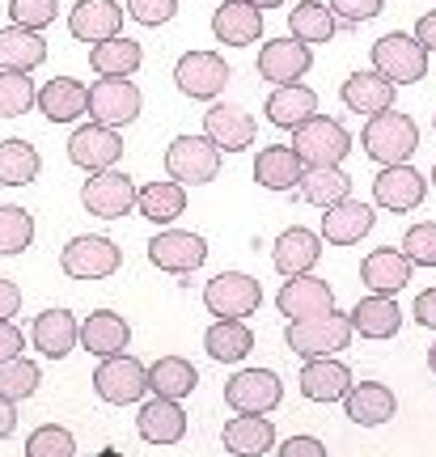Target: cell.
<instances>
[{
  "mask_svg": "<svg viewBox=\"0 0 436 457\" xmlns=\"http://www.w3.org/2000/svg\"><path fill=\"white\" fill-rule=\"evenodd\" d=\"M212 34L225 47H250V43H259L263 34V9L246 4V0H225L212 13Z\"/></svg>",
  "mask_w": 436,
  "mask_h": 457,
  "instance_id": "obj_23",
  "label": "cell"
},
{
  "mask_svg": "<svg viewBox=\"0 0 436 457\" xmlns=\"http://www.w3.org/2000/svg\"><path fill=\"white\" fill-rule=\"evenodd\" d=\"M77 343H81L85 352H94V356H114V352H123L131 343V327H128V318H119L111 310H97L81 322Z\"/></svg>",
  "mask_w": 436,
  "mask_h": 457,
  "instance_id": "obj_30",
  "label": "cell"
},
{
  "mask_svg": "<svg viewBox=\"0 0 436 457\" xmlns=\"http://www.w3.org/2000/svg\"><path fill=\"white\" fill-rule=\"evenodd\" d=\"M423 191H428V182L415 165H382V174L373 179V199L390 208V212H411V208H420L423 204Z\"/></svg>",
  "mask_w": 436,
  "mask_h": 457,
  "instance_id": "obj_18",
  "label": "cell"
},
{
  "mask_svg": "<svg viewBox=\"0 0 436 457\" xmlns=\"http://www.w3.org/2000/svg\"><path fill=\"white\" fill-rule=\"evenodd\" d=\"M415 318H420V327H432L436 330V288L415 296Z\"/></svg>",
  "mask_w": 436,
  "mask_h": 457,
  "instance_id": "obj_54",
  "label": "cell"
},
{
  "mask_svg": "<svg viewBox=\"0 0 436 457\" xmlns=\"http://www.w3.org/2000/svg\"><path fill=\"white\" fill-rule=\"evenodd\" d=\"M34 106L47 114L51 123H77L81 114H89V85H81L77 77H51L34 94Z\"/></svg>",
  "mask_w": 436,
  "mask_h": 457,
  "instance_id": "obj_20",
  "label": "cell"
},
{
  "mask_svg": "<svg viewBox=\"0 0 436 457\" xmlns=\"http://www.w3.org/2000/svg\"><path fill=\"white\" fill-rule=\"evenodd\" d=\"M55 13H60L55 0H9V21L26 26V30H47Z\"/></svg>",
  "mask_w": 436,
  "mask_h": 457,
  "instance_id": "obj_48",
  "label": "cell"
},
{
  "mask_svg": "<svg viewBox=\"0 0 436 457\" xmlns=\"http://www.w3.org/2000/svg\"><path fill=\"white\" fill-rule=\"evenodd\" d=\"M343 411H348L352 424L377 428L398 411V403H394V390L382 381H352V390L343 394Z\"/></svg>",
  "mask_w": 436,
  "mask_h": 457,
  "instance_id": "obj_25",
  "label": "cell"
},
{
  "mask_svg": "<svg viewBox=\"0 0 436 457\" xmlns=\"http://www.w3.org/2000/svg\"><path fill=\"white\" fill-rule=\"evenodd\" d=\"M221 441L233 457H263L275 445V428L267 415H238V420L225 424Z\"/></svg>",
  "mask_w": 436,
  "mask_h": 457,
  "instance_id": "obj_36",
  "label": "cell"
},
{
  "mask_svg": "<svg viewBox=\"0 0 436 457\" xmlns=\"http://www.w3.org/2000/svg\"><path fill=\"white\" fill-rule=\"evenodd\" d=\"M77 318L68 310H47V313H38L34 318V327H30V339L34 347L43 352V356L51 360H64L72 347H77Z\"/></svg>",
  "mask_w": 436,
  "mask_h": 457,
  "instance_id": "obj_37",
  "label": "cell"
},
{
  "mask_svg": "<svg viewBox=\"0 0 436 457\" xmlns=\"http://www.w3.org/2000/svg\"><path fill=\"white\" fill-rule=\"evenodd\" d=\"M38 170H43V157L30 140H17V136L0 140V182L4 187H26L38 179Z\"/></svg>",
  "mask_w": 436,
  "mask_h": 457,
  "instance_id": "obj_41",
  "label": "cell"
},
{
  "mask_svg": "<svg viewBox=\"0 0 436 457\" xmlns=\"http://www.w3.org/2000/svg\"><path fill=\"white\" fill-rule=\"evenodd\" d=\"M301 174H306V162L297 157L292 145H267L255 157V182L267 191H292L301 182Z\"/></svg>",
  "mask_w": 436,
  "mask_h": 457,
  "instance_id": "obj_28",
  "label": "cell"
},
{
  "mask_svg": "<svg viewBox=\"0 0 436 457\" xmlns=\"http://www.w3.org/2000/svg\"><path fill=\"white\" fill-rule=\"evenodd\" d=\"M292 148L306 165H340L352 153V136H348L340 119L314 114L301 128H292Z\"/></svg>",
  "mask_w": 436,
  "mask_h": 457,
  "instance_id": "obj_3",
  "label": "cell"
},
{
  "mask_svg": "<svg viewBox=\"0 0 436 457\" xmlns=\"http://www.w3.org/2000/svg\"><path fill=\"white\" fill-rule=\"evenodd\" d=\"M348 322H352V330L365 335V339H390V335H398V327H403V310H398L394 296L373 293L348 313Z\"/></svg>",
  "mask_w": 436,
  "mask_h": 457,
  "instance_id": "obj_32",
  "label": "cell"
},
{
  "mask_svg": "<svg viewBox=\"0 0 436 457\" xmlns=\"http://www.w3.org/2000/svg\"><path fill=\"white\" fill-rule=\"evenodd\" d=\"M13 356H21V330H17L9 318H0V364Z\"/></svg>",
  "mask_w": 436,
  "mask_h": 457,
  "instance_id": "obj_52",
  "label": "cell"
},
{
  "mask_svg": "<svg viewBox=\"0 0 436 457\" xmlns=\"http://www.w3.org/2000/svg\"><path fill=\"white\" fill-rule=\"evenodd\" d=\"M340 98L348 111L356 114H377V111H390L394 106V81L390 77H382L377 68L373 72H352L348 81H343Z\"/></svg>",
  "mask_w": 436,
  "mask_h": 457,
  "instance_id": "obj_31",
  "label": "cell"
},
{
  "mask_svg": "<svg viewBox=\"0 0 436 457\" xmlns=\"http://www.w3.org/2000/svg\"><path fill=\"white\" fill-rule=\"evenodd\" d=\"M373 68L390 77L394 85H411V81H423V72H428V51L415 34H403L394 30L386 38H377L373 43Z\"/></svg>",
  "mask_w": 436,
  "mask_h": 457,
  "instance_id": "obj_5",
  "label": "cell"
},
{
  "mask_svg": "<svg viewBox=\"0 0 436 457\" xmlns=\"http://www.w3.org/2000/svg\"><path fill=\"white\" fill-rule=\"evenodd\" d=\"M119 245L111 237H102V233H81V237H72L64 245V254H60V267H64V276L72 279H106L119 271Z\"/></svg>",
  "mask_w": 436,
  "mask_h": 457,
  "instance_id": "obj_8",
  "label": "cell"
},
{
  "mask_svg": "<svg viewBox=\"0 0 436 457\" xmlns=\"http://www.w3.org/2000/svg\"><path fill=\"white\" fill-rule=\"evenodd\" d=\"M140 64H145V47L136 38H128V34H111V38L94 43V51H89V68L97 77H131Z\"/></svg>",
  "mask_w": 436,
  "mask_h": 457,
  "instance_id": "obj_34",
  "label": "cell"
},
{
  "mask_svg": "<svg viewBox=\"0 0 436 457\" xmlns=\"http://www.w3.org/2000/svg\"><path fill=\"white\" fill-rule=\"evenodd\" d=\"M148 259H153V267H162L170 276H191L208 259V242L199 233H191V228H165V233H157L148 242Z\"/></svg>",
  "mask_w": 436,
  "mask_h": 457,
  "instance_id": "obj_13",
  "label": "cell"
},
{
  "mask_svg": "<svg viewBox=\"0 0 436 457\" xmlns=\"http://www.w3.org/2000/svg\"><path fill=\"white\" fill-rule=\"evenodd\" d=\"M136 432L145 436L148 445H178L187 436V411L178 407L174 398H148L140 415H136Z\"/></svg>",
  "mask_w": 436,
  "mask_h": 457,
  "instance_id": "obj_24",
  "label": "cell"
},
{
  "mask_svg": "<svg viewBox=\"0 0 436 457\" xmlns=\"http://www.w3.org/2000/svg\"><path fill=\"white\" fill-rule=\"evenodd\" d=\"M229 77L233 72H229L225 55H216V51H187L174 64V85L195 102H216L225 94Z\"/></svg>",
  "mask_w": 436,
  "mask_h": 457,
  "instance_id": "obj_6",
  "label": "cell"
},
{
  "mask_svg": "<svg viewBox=\"0 0 436 457\" xmlns=\"http://www.w3.org/2000/svg\"><path fill=\"white\" fill-rule=\"evenodd\" d=\"M204 136L221 153H242V148L255 145L259 128H255V114L238 106V102H212L204 111Z\"/></svg>",
  "mask_w": 436,
  "mask_h": 457,
  "instance_id": "obj_15",
  "label": "cell"
},
{
  "mask_svg": "<svg viewBox=\"0 0 436 457\" xmlns=\"http://www.w3.org/2000/svg\"><path fill=\"white\" fill-rule=\"evenodd\" d=\"M123 13H128L131 21H140V26H165V21L178 13V0H128Z\"/></svg>",
  "mask_w": 436,
  "mask_h": 457,
  "instance_id": "obj_49",
  "label": "cell"
},
{
  "mask_svg": "<svg viewBox=\"0 0 436 457\" xmlns=\"http://www.w3.org/2000/svg\"><path fill=\"white\" fill-rule=\"evenodd\" d=\"M17 428V403H9V398H0V441L9 436Z\"/></svg>",
  "mask_w": 436,
  "mask_h": 457,
  "instance_id": "obj_56",
  "label": "cell"
},
{
  "mask_svg": "<svg viewBox=\"0 0 436 457\" xmlns=\"http://www.w3.org/2000/svg\"><path fill=\"white\" fill-rule=\"evenodd\" d=\"M263 111H267V119H272L275 128H301L306 119H314L318 114V94L309 89V85L301 81H289V85H275L272 94H267V102H263Z\"/></svg>",
  "mask_w": 436,
  "mask_h": 457,
  "instance_id": "obj_26",
  "label": "cell"
},
{
  "mask_svg": "<svg viewBox=\"0 0 436 457\" xmlns=\"http://www.w3.org/2000/svg\"><path fill=\"white\" fill-rule=\"evenodd\" d=\"M275 305L280 313L289 318V322H301V318H318V313H331L335 310V288L318 276H289L284 279V288L275 296Z\"/></svg>",
  "mask_w": 436,
  "mask_h": 457,
  "instance_id": "obj_16",
  "label": "cell"
},
{
  "mask_svg": "<svg viewBox=\"0 0 436 457\" xmlns=\"http://www.w3.org/2000/svg\"><path fill=\"white\" fill-rule=\"evenodd\" d=\"M119 157H123V136H119V128H106V123H94V119H89L85 128H77L68 136V162L89 170V174L111 170Z\"/></svg>",
  "mask_w": 436,
  "mask_h": 457,
  "instance_id": "obj_14",
  "label": "cell"
},
{
  "mask_svg": "<svg viewBox=\"0 0 436 457\" xmlns=\"http://www.w3.org/2000/svg\"><path fill=\"white\" fill-rule=\"evenodd\" d=\"M94 390L102 403H114V407H128L140 394L148 390V369L128 352H114V356H102L94 373Z\"/></svg>",
  "mask_w": 436,
  "mask_h": 457,
  "instance_id": "obj_7",
  "label": "cell"
},
{
  "mask_svg": "<svg viewBox=\"0 0 436 457\" xmlns=\"http://www.w3.org/2000/svg\"><path fill=\"white\" fill-rule=\"evenodd\" d=\"M331 13H340L343 21H369L382 13V0H326Z\"/></svg>",
  "mask_w": 436,
  "mask_h": 457,
  "instance_id": "obj_50",
  "label": "cell"
},
{
  "mask_svg": "<svg viewBox=\"0 0 436 457\" xmlns=\"http://www.w3.org/2000/svg\"><path fill=\"white\" fill-rule=\"evenodd\" d=\"M34 81L30 72H13V68H0V119H17L34 106Z\"/></svg>",
  "mask_w": 436,
  "mask_h": 457,
  "instance_id": "obj_44",
  "label": "cell"
},
{
  "mask_svg": "<svg viewBox=\"0 0 436 457\" xmlns=\"http://www.w3.org/2000/svg\"><path fill=\"white\" fill-rule=\"evenodd\" d=\"M81 204L85 212L102 216V220H119V216H128L131 208H136V182H131V174H123V170H97V174H89L81 187Z\"/></svg>",
  "mask_w": 436,
  "mask_h": 457,
  "instance_id": "obj_10",
  "label": "cell"
},
{
  "mask_svg": "<svg viewBox=\"0 0 436 457\" xmlns=\"http://www.w3.org/2000/svg\"><path fill=\"white\" fill-rule=\"evenodd\" d=\"M318 259H323V233H314V228L292 225L272 245V262L280 276H306Z\"/></svg>",
  "mask_w": 436,
  "mask_h": 457,
  "instance_id": "obj_21",
  "label": "cell"
},
{
  "mask_svg": "<svg viewBox=\"0 0 436 457\" xmlns=\"http://www.w3.org/2000/svg\"><path fill=\"white\" fill-rule=\"evenodd\" d=\"M415 38L423 43V51H436V9H428V13L415 21Z\"/></svg>",
  "mask_w": 436,
  "mask_h": 457,
  "instance_id": "obj_55",
  "label": "cell"
},
{
  "mask_svg": "<svg viewBox=\"0 0 436 457\" xmlns=\"http://www.w3.org/2000/svg\"><path fill=\"white\" fill-rule=\"evenodd\" d=\"M165 174L182 187H204L221 174V148L208 136H174L165 148Z\"/></svg>",
  "mask_w": 436,
  "mask_h": 457,
  "instance_id": "obj_2",
  "label": "cell"
},
{
  "mask_svg": "<svg viewBox=\"0 0 436 457\" xmlns=\"http://www.w3.org/2000/svg\"><path fill=\"white\" fill-rule=\"evenodd\" d=\"M373 208L365 204V199H340V204H331V208H323V242L331 245H356L365 233L373 228Z\"/></svg>",
  "mask_w": 436,
  "mask_h": 457,
  "instance_id": "obj_22",
  "label": "cell"
},
{
  "mask_svg": "<svg viewBox=\"0 0 436 457\" xmlns=\"http://www.w3.org/2000/svg\"><path fill=\"white\" fill-rule=\"evenodd\" d=\"M309 64H314V51H309V43L292 38V34L272 38V43H263V47H259V77H263V81H272V85L301 81V77L309 72Z\"/></svg>",
  "mask_w": 436,
  "mask_h": 457,
  "instance_id": "obj_17",
  "label": "cell"
},
{
  "mask_svg": "<svg viewBox=\"0 0 436 457\" xmlns=\"http://www.w3.org/2000/svg\"><path fill=\"white\" fill-rule=\"evenodd\" d=\"M246 4H255V9H275V4H284V0H246Z\"/></svg>",
  "mask_w": 436,
  "mask_h": 457,
  "instance_id": "obj_57",
  "label": "cell"
},
{
  "mask_svg": "<svg viewBox=\"0 0 436 457\" xmlns=\"http://www.w3.org/2000/svg\"><path fill=\"white\" fill-rule=\"evenodd\" d=\"M289 347L297 352V356H335V352H343L348 347V339H352V322L343 318V313H318V318H301V322H289Z\"/></svg>",
  "mask_w": 436,
  "mask_h": 457,
  "instance_id": "obj_4",
  "label": "cell"
},
{
  "mask_svg": "<svg viewBox=\"0 0 436 457\" xmlns=\"http://www.w3.org/2000/svg\"><path fill=\"white\" fill-rule=\"evenodd\" d=\"M289 34L301 43H331L335 38V13L326 0H301L289 9Z\"/></svg>",
  "mask_w": 436,
  "mask_h": 457,
  "instance_id": "obj_42",
  "label": "cell"
},
{
  "mask_svg": "<svg viewBox=\"0 0 436 457\" xmlns=\"http://www.w3.org/2000/svg\"><path fill=\"white\" fill-rule=\"evenodd\" d=\"M428 364H432V373H436V343H432V352H428Z\"/></svg>",
  "mask_w": 436,
  "mask_h": 457,
  "instance_id": "obj_58",
  "label": "cell"
},
{
  "mask_svg": "<svg viewBox=\"0 0 436 457\" xmlns=\"http://www.w3.org/2000/svg\"><path fill=\"white\" fill-rule=\"evenodd\" d=\"M352 390V369L340 364V360L331 356H314L306 360V369H301V394L314 398V403H335L343 394Z\"/></svg>",
  "mask_w": 436,
  "mask_h": 457,
  "instance_id": "obj_29",
  "label": "cell"
},
{
  "mask_svg": "<svg viewBox=\"0 0 436 457\" xmlns=\"http://www.w3.org/2000/svg\"><path fill=\"white\" fill-rule=\"evenodd\" d=\"M199 386V373H195L191 360L182 356H162L153 360V369H148V390L157 394V398H187V394Z\"/></svg>",
  "mask_w": 436,
  "mask_h": 457,
  "instance_id": "obj_40",
  "label": "cell"
},
{
  "mask_svg": "<svg viewBox=\"0 0 436 457\" xmlns=\"http://www.w3.org/2000/svg\"><path fill=\"white\" fill-rule=\"evenodd\" d=\"M432 187H436V162H432Z\"/></svg>",
  "mask_w": 436,
  "mask_h": 457,
  "instance_id": "obj_59",
  "label": "cell"
},
{
  "mask_svg": "<svg viewBox=\"0 0 436 457\" xmlns=\"http://www.w3.org/2000/svg\"><path fill=\"white\" fill-rule=\"evenodd\" d=\"M21 310V288H17L13 279L0 276V318H13Z\"/></svg>",
  "mask_w": 436,
  "mask_h": 457,
  "instance_id": "obj_53",
  "label": "cell"
},
{
  "mask_svg": "<svg viewBox=\"0 0 436 457\" xmlns=\"http://www.w3.org/2000/svg\"><path fill=\"white\" fill-rule=\"evenodd\" d=\"M403 254L411 267H436V220L411 225L403 233Z\"/></svg>",
  "mask_w": 436,
  "mask_h": 457,
  "instance_id": "obj_47",
  "label": "cell"
},
{
  "mask_svg": "<svg viewBox=\"0 0 436 457\" xmlns=\"http://www.w3.org/2000/svg\"><path fill=\"white\" fill-rule=\"evenodd\" d=\"M275 453L280 457H326V445L318 436H289Z\"/></svg>",
  "mask_w": 436,
  "mask_h": 457,
  "instance_id": "obj_51",
  "label": "cell"
},
{
  "mask_svg": "<svg viewBox=\"0 0 436 457\" xmlns=\"http://www.w3.org/2000/svg\"><path fill=\"white\" fill-rule=\"evenodd\" d=\"M68 30L81 43H102L111 34H123V4L119 0H77L68 9Z\"/></svg>",
  "mask_w": 436,
  "mask_h": 457,
  "instance_id": "obj_19",
  "label": "cell"
},
{
  "mask_svg": "<svg viewBox=\"0 0 436 457\" xmlns=\"http://www.w3.org/2000/svg\"><path fill=\"white\" fill-rule=\"evenodd\" d=\"M136 212L148 216L153 225H174L178 216L187 212V187L174 179L136 187Z\"/></svg>",
  "mask_w": 436,
  "mask_h": 457,
  "instance_id": "obj_35",
  "label": "cell"
},
{
  "mask_svg": "<svg viewBox=\"0 0 436 457\" xmlns=\"http://www.w3.org/2000/svg\"><path fill=\"white\" fill-rule=\"evenodd\" d=\"M145 98L131 77H97L89 85V119L94 123H106V128H123L140 114Z\"/></svg>",
  "mask_w": 436,
  "mask_h": 457,
  "instance_id": "obj_9",
  "label": "cell"
},
{
  "mask_svg": "<svg viewBox=\"0 0 436 457\" xmlns=\"http://www.w3.org/2000/svg\"><path fill=\"white\" fill-rule=\"evenodd\" d=\"M301 195L314 204V208H331V204H340V199L352 195V179L343 174L340 165H306V174H301Z\"/></svg>",
  "mask_w": 436,
  "mask_h": 457,
  "instance_id": "obj_39",
  "label": "cell"
},
{
  "mask_svg": "<svg viewBox=\"0 0 436 457\" xmlns=\"http://www.w3.org/2000/svg\"><path fill=\"white\" fill-rule=\"evenodd\" d=\"M360 279L369 284L373 293L398 296V293L407 288V279H411V262H407L403 250H394V245H382V250H373L369 259L360 262Z\"/></svg>",
  "mask_w": 436,
  "mask_h": 457,
  "instance_id": "obj_27",
  "label": "cell"
},
{
  "mask_svg": "<svg viewBox=\"0 0 436 457\" xmlns=\"http://www.w3.org/2000/svg\"><path fill=\"white\" fill-rule=\"evenodd\" d=\"M26 457H77V441L68 428L43 424L26 436Z\"/></svg>",
  "mask_w": 436,
  "mask_h": 457,
  "instance_id": "obj_46",
  "label": "cell"
},
{
  "mask_svg": "<svg viewBox=\"0 0 436 457\" xmlns=\"http://www.w3.org/2000/svg\"><path fill=\"white\" fill-rule=\"evenodd\" d=\"M432 128H436V119H432Z\"/></svg>",
  "mask_w": 436,
  "mask_h": 457,
  "instance_id": "obj_60",
  "label": "cell"
},
{
  "mask_svg": "<svg viewBox=\"0 0 436 457\" xmlns=\"http://www.w3.org/2000/svg\"><path fill=\"white\" fill-rule=\"evenodd\" d=\"M280 398H284V386L272 369H242L225 381V403L238 415H267L280 407Z\"/></svg>",
  "mask_w": 436,
  "mask_h": 457,
  "instance_id": "obj_12",
  "label": "cell"
},
{
  "mask_svg": "<svg viewBox=\"0 0 436 457\" xmlns=\"http://www.w3.org/2000/svg\"><path fill=\"white\" fill-rule=\"evenodd\" d=\"M38 364H30V360H4L0 364V398H9V403H21V398H30L34 390H38Z\"/></svg>",
  "mask_w": 436,
  "mask_h": 457,
  "instance_id": "obj_45",
  "label": "cell"
},
{
  "mask_svg": "<svg viewBox=\"0 0 436 457\" xmlns=\"http://www.w3.org/2000/svg\"><path fill=\"white\" fill-rule=\"evenodd\" d=\"M43 60H47V38H43V30H26V26H13V21L0 30V68L34 72Z\"/></svg>",
  "mask_w": 436,
  "mask_h": 457,
  "instance_id": "obj_33",
  "label": "cell"
},
{
  "mask_svg": "<svg viewBox=\"0 0 436 457\" xmlns=\"http://www.w3.org/2000/svg\"><path fill=\"white\" fill-rule=\"evenodd\" d=\"M259 301H263L259 279L246 276V271H221L216 279L204 284V305L216 318H246V313L259 310Z\"/></svg>",
  "mask_w": 436,
  "mask_h": 457,
  "instance_id": "obj_11",
  "label": "cell"
},
{
  "mask_svg": "<svg viewBox=\"0 0 436 457\" xmlns=\"http://www.w3.org/2000/svg\"><path fill=\"white\" fill-rule=\"evenodd\" d=\"M360 145H365V153H369L373 162L398 165L420 148V128H415L411 114L390 106V111L369 114V123H365V131H360Z\"/></svg>",
  "mask_w": 436,
  "mask_h": 457,
  "instance_id": "obj_1",
  "label": "cell"
},
{
  "mask_svg": "<svg viewBox=\"0 0 436 457\" xmlns=\"http://www.w3.org/2000/svg\"><path fill=\"white\" fill-rule=\"evenodd\" d=\"M204 347H208L212 360H221V364H238V360L250 356V347H255V335L246 327L242 318H216L204 335Z\"/></svg>",
  "mask_w": 436,
  "mask_h": 457,
  "instance_id": "obj_38",
  "label": "cell"
},
{
  "mask_svg": "<svg viewBox=\"0 0 436 457\" xmlns=\"http://www.w3.org/2000/svg\"><path fill=\"white\" fill-rule=\"evenodd\" d=\"M34 242V216L17 204H0V254H21Z\"/></svg>",
  "mask_w": 436,
  "mask_h": 457,
  "instance_id": "obj_43",
  "label": "cell"
}]
</instances>
